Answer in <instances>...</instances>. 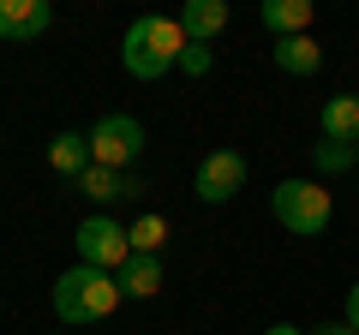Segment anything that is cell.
<instances>
[{
    "instance_id": "cell-12",
    "label": "cell",
    "mask_w": 359,
    "mask_h": 335,
    "mask_svg": "<svg viewBox=\"0 0 359 335\" xmlns=\"http://www.w3.org/2000/svg\"><path fill=\"white\" fill-rule=\"evenodd\" d=\"M318 132L330 144H359V96H330L323 102V114H318Z\"/></svg>"
},
{
    "instance_id": "cell-15",
    "label": "cell",
    "mask_w": 359,
    "mask_h": 335,
    "mask_svg": "<svg viewBox=\"0 0 359 335\" xmlns=\"http://www.w3.org/2000/svg\"><path fill=\"white\" fill-rule=\"evenodd\" d=\"M126 233H132V252H138V258H162V245H168V216H138Z\"/></svg>"
},
{
    "instance_id": "cell-14",
    "label": "cell",
    "mask_w": 359,
    "mask_h": 335,
    "mask_svg": "<svg viewBox=\"0 0 359 335\" xmlns=\"http://www.w3.org/2000/svg\"><path fill=\"white\" fill-rule=\"evenodd\" d=\"M114 282H120L126 299H156V294H162V258H138V252H132L126 270H120Z\"/></svg>"
},
{
    "instance_id": "cell-10",
    "label": "cell",
    "mask_w": 359,
    "mask_h": 335,
    "mask_svg": "<svg viewBox=\"0 0 359 335\" xmlns=\"http://www.w3.org/2000/svg\"><path fill=\"white\" fill-rule=\"evenodd\" d=\"M257 18H264V30L276 42L282 36H311V0H264Z\"/></svg>"
},
{
    "instance_id": "cell-4",
    "label": "cell",
    "mask_w": 359,
    "mask_h": 335,
    "mask_svg": "<svg viewBox=\"0 0 359 335\" xmlns=\"http://www.w3.org/2000/svg\"><path fill=\"white\" fill-rule=\"evenodd\" d=\"M144 120L132 114H102L96 126H90V156H96V168H114V174H132L144 156Z\"/></svg>"
},
{
    "instance_id": "cell-9",
    "label": "cell",
    "mask_w": 359,
    "mask_h": 335,
    "mask_svg": "<svg viewBox=\"0 0 359 335\" xmlns=\"http://www.w3.org/2000/svg\"><path fill=\"white\" fill-rule=\"evenodd\" d=\"M78 192L90 198V204H126V198L144 192L138 174H114V168H90L84 180H78Z\"/></svg>"
},
{
    "instance_id": "cell-3",
    "label": "cell",
    "mask_w": 359,
    "mask_h": 335,
    "mask_svg": "<svg viewBox=\"0 0 359 335\" xmlns=\"http://www.w3.org/2000/svg\"><path fill=\"white\" fill-rule=\"evenodd\" d=\"M269 210H276V221H282L287 233H299V240H318V233H330V192H323L318 180H282L276 192H269Z\"/></svg>"
},
{
    "instance_id": "cell-7",
    "label": "cell",
    "mask_w": 359,
    "mask_h": 335,
    "mask_svg": "<svg viewBox=\"0 0 359 335\" xmlns=\"http://www.w3.org/2000/svg\"><path fill=\"white\" fill-rule=\"evenodd\" d=\"M54 6L48 0H0V42H36L48 36Z\"/></svg>"
},
{
    "instance_id": "cell-6",
    "label": "cell",
    "mask_w": 359,
    "mask_h": 335,
    "mask_svg": "<svg viewBox=\"0 0 359 335\" xmlns=\"http://www.w3.org/2000/svg\"><path fill=\"white\" fill-rule=\"evenodd\" d=\"M192 186H198L204 204H228V198H240L245 192V156L240 150H210L204 162H198Z\"/></svg>"
},
{
    "instance_id": "cell-19",
    "label": "cell",
    "mask_w": 359,
    "mask_h": 335,
    "mask_svg": "<svg viewBox=\"0 0 359 335\" xmlns=\"http://www.w3.org/2000/svg\"><path fill=\"white\" fill-rule=\"evenodd\" d=\"M306 335H353L347 323H318V329H306Z\"/></svg>"
},
{
    "instance_id": "cell-13",
    "label": "cell",
    "mask_w": 359,
    "mask_h": 335,
    "mask_svg": "<svg viewBox=\"0 0 359 335\" xmlns=\"http://www.w3.org/2000/svg\"><path fill=\"white\" fill-rule=\"evenodd\" d=\"M269 60L282 66L287 78H318V66H323V48L311 36H282L276 48H269Z\"/></svg>"
},
{
    "instance_id": "cell-18",
    "label": "cell",
    "mask_w": 359,
    "mask_h": 335,
    "mask_svg": "<svg viewBox=\"0 0 359 335\" xmlns=\"http://www.w3.org/2000/svg\"><path fill=\"white\" fill-rule=\"evenodd\" d=\"M347 329H353V335H359V282H353V287H347Z\"/></svg>"
},
{
    "instance_id": "cell-16",
    "label": "cell",
    "mask_w": 359,
    "mask_h": 335,
    "mask_svg": "<svg viewBox=\"0 0 359 335\" xmlns=\"http://www.w3.org/2000/svg\"><path fill=\"white\" fill-rule=\"evenodd\" d=\"M311 168L318 174H347V168H359V156H353V144H311Z\"/></svg>"
},
{
    "instance_id": "cell-20",
    "label": "cell",
    "mask_w": 359,
    "mask_h": 335,
    "mask_svg": "<svg viewBox=\"0 0 359 335\" xmlns=\"http://www.w3.org/2000/svg\"><path fill=\"white\" fill-rule=\"evenodd\" d=\"M264 335H306V329H294V323H269Z\"/></svg>"
},
{
    "instance_id": "cell-2",
    "label": "cell",
    "mask_w": 359,
    "mask_h": 335,
    "mask_svg": "<svg viewBox=\"0 0 359 335\" xmlns=\"http://www.w3.org/2000/svg\"><path fill=\"white\" fill-rule=\"evenodd\" d=\"M180 54H186V30H180V18H138V25L120 36V66H126L138 84H162L168 72H180Z\"/></svg>"
},
{
    "instance_id": "cell-1",
    "label": "cell",
    "mask_w": 359,
    "mask_h": 335,
    "mask_svg": "<svg viewBox=\"0 0 359 335\" xmlns=\"http://www.w3.org/2000/svg\"><path fill=\"white\" fill-rule=\"evenodd\" d=\"M120 282L108 270H90V264H72V270H60V282H54L48 306L54 317L66 323V329H90V323H108L120 311Z\"/></svg>"
},
{
    "instance_id": "cell-8",
    "label": "cell",
    "mask_w": 359,
    "mask_h": 335,
    "mask_svg": "<svg viewBox=\"0 0 359 335\" xmlns=\"http://www.w3.org/2000/svg\"><path fill=\"white\" fill-rule=\"evenodd\" d=\"M48 168L60 174V180H84L90 168H96V156H90V132H54Z\"/></svg>"
},
{
    "instance_id": "cell-21",
    "label": "cell",
    "mask_w": 359,
    "mask_h": 335,
    "mask_svg": "<svg viewBox=\"0 0 359 335\" xmlns=\"http://www.w3.org/2000/svg\"><path fill=\"white\" fill-rule=\"evenodd\" d=\"M353 156H359V144H353Z\"/></svg>"
},
{
    "instance_id": "cell-11",
    "label": "cell",
    "mask_w": 359,
    "mask_h": 335,
    "mask_svg": "<svg viewBox=\"0 0 359 335\" xmlns=\"http://www.w3.org/2000/svg\"><path fill=\"white\" fill-rule=\"evenodd\" d=\"M180 30H186V42H204V48H210V42L228 30V0H186Z\"/></svg>"
},
{
    "instance_id": "cell-5",
    "label": "cell",
    "mask_w": 359,
    "mask_h": 335,
    "mask_svg": "<svg viewBox=\"0 0 359 335\" xmlns=\"http://www.w3.org/2000/svg\"><path fill=\"white\" fill-rule=\"evenodd\" d=\"M72 245H78V264L108 270V275H120V270H126V258H132V233L120 228L114 216H84V221H78V233H72Z\"/></svg>"
},
{
    "instance_id": "cell-17",
    "label": "cell",
    "mask_w": 359,
    "mask_h": 335,
    "mask_svg": "<svg viewBox=\"0 0 359 335\" xmlns=\"http://www.w3.org/2000/svg\"><path fill=\"white\" fill-rule=\"evenodd\" d=\"M180 72H186V78H210V72H216V54H210L204 42H186V54H180Z\"/></svg>"
}]
</instances>
